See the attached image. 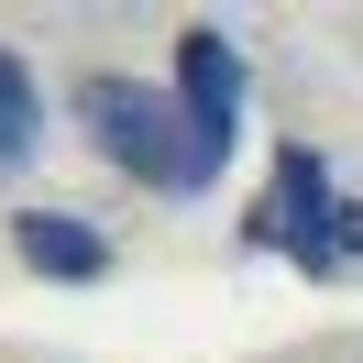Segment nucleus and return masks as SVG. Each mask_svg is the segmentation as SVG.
<instances>
[{
  "label": "nucleus",
  "instance_id": "f257e3e1",
  "mask_svg": "<svg viewBox=\"0 0 363 363\" xmlns=\"http://www.w3.org/2000/svg\"><path fill=\"white\" fill-rule=\"evenodd\" d=\"M77 121H89V143L121 165V177H143V187H187V199H199V165H187V121H177V99L133 89V77H89V89H77Z\"/></svg>",
  "mask_w": 363,
  "mask_h": 363
},
{
  "label": "nucleus",
  "instance_id": "f03ea898",
  "mask_svg": "<svg viewBox=\"0 0 363 363\" xmlns=\"http://www.w3.org/2000/svg\"><path fill=\"white\" fill-rule=\"evenodd\" d=\"M330 231H341L330 165H319L308 143H286V155H275V177H264V199H253V220H242V242H253V253H286V264H308V275H341Z\"/></svg>",
  "mask_w": 363,
  "mask_h": 363
},
{
  "label": "nucleus",
  "instance_id": "7ed1b4c3",
  "mask_svg": "<svg viewBox=\"0 0 363 363\" xmlns=\"http://www.w3.org/2000/svg\"><path fill=\"white\" fill-rule=\"evenodd\" d=\"M177 121H187V165H199V187H209L231 165V143H242V55L209 23L177 45Z\"/></svg>",
  "mask_w": 363,
  "mask_h": 363
},
{
  "label": "nucleus",
  "instance_id": "20e7f679",
  "mask_svg": "<svg viewBox=\"0 0 363 363\" xmlns=\"http://www.w3.org/2000/svg\"><path fill=\"white\" fill-rule=\"evenodd\" d=\"M11 242H23V264H33V275H67V286L111 264V242H99L89 220H67V209H23V220H11Z\"/></svg>",
  "mask_w": 363,
  "mask_h": 363
},
{
  "label": "nucleus",
  "instance_id": "39448f33",
  "mask_svg": "<svg viewBox=\"0 0 363 363\" xmlns=\"http://www.w3.org/2000/svg\"><path fill=\"white\" fill-rule=\"evenodd\" d=\"M33 121H45V111H33V67L0 45V165H23V155H33Z\"/></svg>",
  "mask_w": 363,
  "mask_h": 363
},
{
  "label": "nucleus",
  "instance_id": "423d86ee",
  "mask_svg": "<svg viewBox=\"0 0 363 363\" xmlns=\"http://www.w3.org/2000/svg\"><path fill=\"white\" fill-rule=\"evenodd\" d=\"M330 253H341V264H363V209H341V231H330Z\"/></svg>",
  "mask_w": 363,
  "mask_h": 363
}]
</instances>
